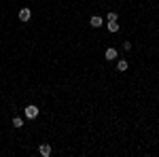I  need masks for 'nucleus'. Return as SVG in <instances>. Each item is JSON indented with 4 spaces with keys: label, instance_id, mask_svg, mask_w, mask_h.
<instances>
[{
    "label": "nucleus",
    "instance_id": "obj_1",
    "mask_svg": "<svg viewBox=\"0 0 159 157\" xmlns=\"http://www.w3.org/2000/svg\"><path fill=\"white\" fill-rule=\"evenodd\" d=\"M24 115L28 117V119H36L38 117V106H34V104H28L24 109Z\"/></svg>",
    "mask_w": 159,
    "mask_h": 157
},
{
    "label": "nucleus",
    "instance_id": "obj_2",
    "mask_svg": "<svg viewBox=\"0 0 159 157\" xmlns=\"http://www.w3.org/2000/svg\"><path fill=\"white\" fill-rule=\"evenodd\" d=\"M104 58H106V60H108V62L117 60V58H119V51H117V49H115V47H108V49H106V51H104Z\"/></svg>",
    "mask_w": 159,
    "mask_h": 157
},
{
    "label": "nucleus",
    "instance_id": "obj_3",
    "mask_svg": "<svg viewBox=\"0 0 159 157\" xmlns=\"http://www.w3.org/2000/svg\"><path fill=\"white\" fill-rule=\"evenodd\" d=\"M30 17H32V11L28 9V7H24V9H19V21H30Z\"/></svg>",
    "mask_w": 159,
    "mask_h": 157
},
{
    "label": "nucleus",
    "instance_id": "obj_4",
    "mask_svg": "<svg viewBox=\"0 0 159 157\" xmlns=\"http://www.w3.org/2000/svg\"><path fill=\"white\" fill-rule=\"evenodd\" d=\"M38 153L43 157H51V153H53V149H51V145H47V142H43V145L38 146Z\"/></svg>",
    "mask_w": 159,
    "mask_h": 157
},
{
    "label": "nucleus",
    "instance_id": "obj_5",
    "mask_svg": "<svg viewBox=\"0 0 159 157\" xmlns=\"http://www.w3.org/2000/svg\"><path fill=\"white\" fill-rule=\"evenodd\" d=\"M102 24H104V21H102V17H98V15H93V17L89 19V25H91V28H102Z\"/></svg>",
    "mask_w": 159,
    "mask_h": 157
},
{
    "label": "nucleus",
    "instance_id": "obj_6",
    "mask_svg": "<svg viewBox=\"0 0 159 157\" xmlns=\"http://www.w3.org/2000/svg\"><path fill=\"white\" fill-rule=\"evenodd\" d=\"M127 68H129V64H127L125 60H119V62H117V70H119V72H125Z\"/></svg>",
    "mask_w": 159,
    "mask_h": 157
},
{
    "label": "nucleus",
    "instance_id": "obj_7",
    "mask_svg": "<svg viewBox=\"0 0 159 157\" xmlns=\"http://www.w3.org/2000/svg\"><path fill=\"white\" fill-rule=\"evenodd\" d=\"M108 32H112V34L119 32V24L117 21H108Z\"/></svg>",
    "mask_w": 159,
    "mask_h": 157
},
{
    "label": "nucleus",
    "instance_id": "obj_8",
    "mask_svg": "<svg viewBox=\"0 0 159 157\" xmlns=\"http://www.w3.org/2000/svg\"><path fill=\"white\" fill-rule=\"evenodd\" d=\"M13 125H15L17 130H19V127H24V119H21V117H13Z\"/></svg>",
    "mask_w": 159,
    "mask_h": 157
},
{
    "label": "nucleus",
    "instance_id": "obj_9",
    "mask_svg": "<svg viewBox=\"0 0 159 157\" xmlns=\"http://www.w3.org/2000/svg\"><path fill=\"white\" fill-rule=\"evenodd\" d=\"M106 19H108V21H119V15H117L115 11H110L108 15H106Z\"/></svg>",
    "mask_w": 159,
    "mask_h": 157
},
{
    "label": "nucleus",
    "instance_id": "obj_10",
    "mask_svg": "<svg viewBox=\"0 0 159 157\" xmlns=\"http://www.w3.org/2000/svg\"><path fill=\"white\" fill-rule=\"evenodd\" d=\"M123 49H127V51H129V49H132V43H129V40H125V43H123Z\"/></svg>",
    "mask_w": 159,
    "mask_h": 157
}]
</instances>
